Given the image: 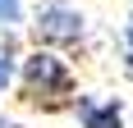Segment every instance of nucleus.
Segmentation results:
<instances>
[{
    "instance_id": "nucleus-1",
    "label": "nucleus",
    "mask_w": 133,
    "mask_h": 128,
    "mask_svg": "<svg viewBox=\"0 0 133 128\" xmlns=\"http://www.w3.org/2000/svg\"><path fill=\"white\" fill-rule=\"evenodd\" d=\"M18 101L28 110H41V115H55V110H69L78 101V78H74V64L69 55L46 51V46H28L23 60H18Z\"/></svg>"
},
{
    "instance_id": "nucleus-2",
    "label": "nucleus",
    "mask_w": 133,
    "mask_h": 128,
    "mask_svg": "<svg viewBox=\"0 0 133 128\" xmlns=\"http://www.w3.org/2000/svg\"><path fill=\"white\" fill-rule=\"evenodd\" d=\"M87 37H92V23H87V14L74 0H37L32 5V23H28V41L32 46L78 55L87 46Z\"/></svg>"
},
{
    "instance_id": "nucleus-3",
    "label": "nucleus",
    "mask_w": 133,
    "mask_h": 128,
    "mask_svg": "<svg viewBox=\"0 0 133 128\" xmlns=\"http://www.w3.org/2000/svg\"><path fill=\"white\" fill-rule=\"evenodd\" d=\"M69 115H74L78 128H124V101L106 96V91H78Z\"/></svg>"
},
{
    "instance_id": "nucleus-4",
    "label": "nucleus",
    "mask_w": 133,
    "mask_h": 128,
    "mask_svg": "<svg viewBox=\"0 0 133 128\" xmlns=\"http://www.w3.org/2000/svg\"><path fill=\"white\" fill-rule=\"evenodd\" d=\"M18 32H0V96H9V87L18 82Z\"/></svg>"
},
{
    "instance_id": "nucleus-5",
    "label": "nucleus",
    "mask_w": 133,
    "mask_h": 128,
    "mask_svg": "<svg viewBox=\"0 0 133 128\" xmlns=\"http://www.w3.org/2000/svg\"><path fill=\"white\" fill-rule=\"evenodd\" d=\"M23 27V0H0V32H18Z\"/></svg>"
},
{
    "instance_id": "nucleus-6",
    "label": "nucleus",
    "mask_w": 133,
    "mask_h": 128,
    "mask_svg": "<svg viewBox=\"0 0 133 128\" xmlns=\"http://www.w3.org/2000/svg\"><path fill=\"white\" fill-rule=\"evenodd\" d=\"M119 69L133 78V14H129V23L119 27Z\"/></svg>"
},
{
    "instance_id": "nucleus-7",
    "label": "nucleus",
    "mask_w": 133,
    "mask_h": 128,
    "mask_svg": "<svg viewBox=\"0 0 133 128\" xmlns=\"http://www.w3.org/2000/svg\"><path fill=\"white\" fill-rule=\"evenodd\" d=\"M0 128H23V124H18V119H9L5 110H0Z\"/></svg>"
}]
</instances>
